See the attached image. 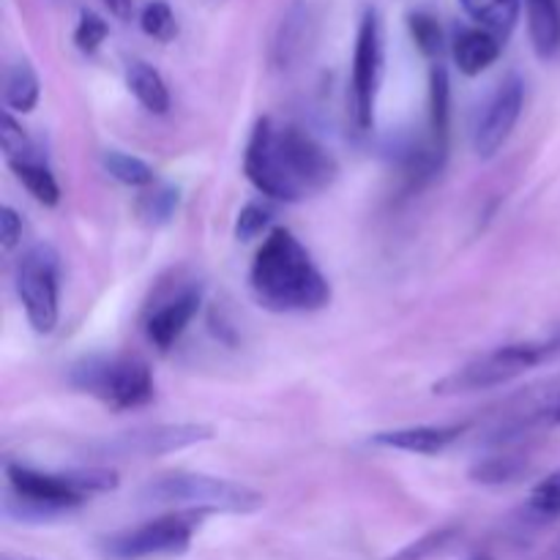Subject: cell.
<instances>
[{
  "label": "cell",
  "instance_id": "obj_1",
  "mask_svg": "<svg viewBox=\"0 0 560 560\" xmlns=\"http://www.w3.org/2000/svg\"><path fill=\"white\" fill-rule=\"evenodd\" d=\"M244 173L260 195L304 202L337 180L339 164L317 137L295 124L260 118L244 153Z\"/></svg>",
  "mask_w": 560,
  "mask_h": 560
},
{
  "label": "cell",
  "instance_id": "obj_2",
  "mask_svg": "<svg viewBox=\"0 0 560 560\" xmlns=\"http://www.w3.org/2000/svg\"><path fill=\"white\" fill-rule=\"evenodd\" d=\"M249 288L271 312H317L331 301V284L290 230L266 235L249 268Z\"/></svg>",
  "mask_w": 560,
  "mask_h": 560
},
{
  "label": "cell",
  "instance_id": "obj_3",
  "mask_svg": "<svg viewBox=\"0 0 560 560\" xmlns=\"http://www.w3.org/2000/svg\"><path fill=\"white\" fill-rule=\"evenodd\" d=\"M11 495L20 506V517L49 520L82 506L91 495L118 490V470L91 465L77 470H36L22 463H5Z\"/></svg>",
  "mask_w": 560,
  "mask_h": 560
},
{
  "label": "cell",
  "instance_id": "obj_4",
  "mask_svg": "<svg viewBox=\"0 0 560 560\" xmlns=\"http://www.w3.org/2000/svg\"><path fill=\"white\" fill-rule=\"evenodd\" d=\"M140 498L153 506H175L202 514H252L266 506V495L241 481L189 470H170L142 487Z\"/></svg>",
  "mask_w": 560,
  "mask_h": 560
},
{
  "label": "cell",
  "instance_id": "obj_5",
  "mask_svg": "<svg viewBox=\"0 0 560 560\" xmlns=\"http://www.w3.org/2000/svg\"><path fill=\"white\" fill-rule=\"evenodd\" d=\"M560 353V337L545 339V342H512L501 345L495 350H487L479 359L468 361L465 366L454 370L443 381L432 386V392L441 397H457V394H476V392H492L514 377L525 375L534 366L547 364Z\"/></svg>",
  "mask_w": 560,
  "mask_h": 560
},
{
  "label": "cell",
  "instance_id": "obj_6",
  "mask_svg": "<svg viewBox=\"0 0 560 560\" xmlns=\"http://www.w3.org/2000/svg\"><path fill=\"white\" fill-rule=\"evenodd\" d=\"M69 383L113 410L145 408L156 397L151 366L137 355H96L69 372Z\"/></svg>",
  "mask_w": 560,
  "mask_h": 560
},
{
  "label": "cell",
  "instance_id": "obj_7",
  "mask_svg": "<svg viewBox=\"0 0 560 560\" xmlns=\"http://www.w3.org/2000/svg\"><path fill=\"white\" fill-rule=\"evenodd\" d=\"M208 514L202 512H175L162 514L156 520L135 525V528L118 530V534L107 536L102 541L104 556L113 560H145V558H162V556H180L189 550L191 539L200 530L202 520Z\"/></svg>",
  "mask_w": 560,
  "mask_h": 560
},
{
  "label": "cell",
  "instance_id": "obj_8",
  "mask_svg": "<svg viewBox=\"0 0 560 560\" xmlns=\"http://www.w3.org/2000/svg\"><path fill=\"white\" fill-rule=\"evenodd\" d=\"M383 25L375 9L361 14L359 33H355L353 69H350L348 88V115L355 135H370L375 126L377 91L383 82Z\"/></svg>",
  "mask_w": 560,
  "mask_h": 560
},
{
  "label": "cell",
  "instance_id": "obj_9",
  "mask_svg": "<svg viewBox=\"0 0 560 560\" xmlns=\"http://www.w3.org/2000/svg\"><path fill=\"white\" fill-rule=\"evenodd\" d=\"M16 295L36 334H52L60 317V255L52 244H33L16 266Z\"/></svg>",
  "mask_w": 560,
  "mask_h": 560
},
{
  "label": "cell",
  "instance_id": "obj_10",
  "mask_svg": "<svg viewBox=\"0 0 560 560\" xmlns=\"http://www.w3.org/2000/svg\"><path fill=\"white\" fill-rule=\"evenodd\" d=\"M206 441H213V427L208 424H153L98 443L96 452L102 457H162Z\"/></svg>",
  "mask_w": 560,
  "mask_h": 560
},
{
  "label": "cell",
  "instance_id": "obj_11",
  "mask_svg": "<svg viewBox=\"0 0 560 560\" xmlns=\"http://www.w3.org/2000/svg\"><path fill=\"white\" fill-rule=\"evenodd\" d=\"M525 107V82L517 74H509L501 85L495 88V93L490 96V102L481 109L479 120H476L474 129V148L476 156L492 159L512 137L514 126H517L520 115Z\"/></svg>",
  "mask_w": 560,
  "mask_h": 560
},
{
  "label": "cell",
  "instance_id": "obj_12",
  "mask_svg": "<svg viewBox=\"0 0 560 560\" xmlns=\"http://www.w3.org/2000/svg\"><path fill=\"white\" fill-rule=\"evenodd\" d=\"M560 427V377L545 383L541 388H530L523 397L514 399V410L503 416L501 424L490 432L492 443H509L536 430Z\"/></svg>",
  "mask_w": 560,
  "mask_h": 560
},
{
  "label": "cell",
  "instance_id": "obj_13",
  "mask_svg": "<svg viewBox=\"0 0 560 560\" xmlns=\"http://www.w3.org/2000/svg\"><path fill=\"white\" fill-rule=\"evenodd\" d=\"M202 304V290L200 288H184L180 293H175L173 299H167L164 304H159L151 312V317L145 320V337L153 348L164 350L173 348L184 331L189 328V323L195 320L197 312Z\"/></svg>",
  "mask_w": 560,
  "mask_h": 560
},
{
  "label": "cell",
  "instance_id": "obj_14",
  "mask_svg": "<svg viewBox=\"0 0 560 560\" xmlns=\"http://www.w3.org/2000/svg\"><path fill=\"white\" fill-rule=\"evenodd\" d=\"M468 424H419L399 427V430H383L370 438L372 446L394 448L405 454H421V457H435L443 454L454 441L465 435Z\"/></svg>",
  "mask_w": 560,
  "mask_h": 560
},
{
  "label": "cell",
  "instance_id": "obj_15",
  "mask_svg": "<svg viewBox=\"0 0 560 560\" xmlns=\"http://www.w3.org/2000/svg\"><path fill=\"white\" fill-rule=\"evenodd\" d=\"M501 58V36L485 27H468L454 38V63L465 77H479Z\"/></svg>",
  "mask_w": 560,
  "mask_h": 560
},
{
  "label": "cell",
  "instance_id": "obj_16",
  "mask_svg": "<svg viewBox=\"0 0 560 560\" xmlns=\"http://www.w3.org/2000/svg\"><path fill=\"white\" fill-rule=\"evenodd\" d=\"M448 126H452V85H448L446 66L435 63L430 69V135H427V142L441 156H446L448 151Z\"/></svg>",
  "mask_w": 560,
  "mask_h": 560
},
{
  "label": "cell",
  "instance_id": "obj_17",
  "mask_svg": "<svg viewBox=\"0 0 560 560\" xmlns=\"http://www.w3.org/2000/svg\"><path fill=\"white\" fill-rule=\"evenodd\" d=\"M9 167L14 170L16 180L25 186L27 195H31L33 200L42 202V206H47V208L58 206L60 186H58V180H55L52 170H49L47 162L42 159V153L36 151L25 159H14V162H9Z\"/></svg>",
  "mask_w": 560,
  "mask_h": 560
},
{
  "label": "cell",
  "instance_id": "obj_18",
  "mask_svg": "<svg viewBox=\"0 0 560 560\" xmlns=\"http://www.w3.org/2000/svg\"><path fill=\"white\" fill-rule=\"evenodd\" d=\"M126 85L135 93L137 102L153 115H164L170 109V91L164 77L153 69L145 60H135V63L126 69Z\"/></svg>",
  "mask_w": 560,
  "mask_h": 560
},
{
  "label": "cell",
  "instance_id": "obj_19",
  "mask_svg": "<svg viewBox=\"0 0 560 560\" xmlns=\"http://www.w3.org/2000/svg\"><path fill=\"white\" fill-rule=\"evenodd\" d=\"M530 42L539 58H552L560 49V9L558 0H528Z\"/></svg>",
  "mask_w": 560,
  "mask_h": 560
},
{
  "label": "cell",
  "instance_id": "obj_20",
  "mask_svg": "<svg viewBox=\"0 0 560 560\" xmlns=\"http://www.w3.org/2000/svg\"><path fill=\"white\" fill-rule=\"evenodd\" d=\"M306 36H310V11L301 3H295L284 14L277 42H273V60H277V66H282V69L293 66L301 58V52H304Z\"/></svg>",
  "mask_w": 560,
  "mask_h": 560
},
{
  "label": "cell",
  "instance_id": "obj_21",
  "mask_svg": "<svg viewBox=\"0 0 560 560\" xmlns=\"http://www.w3.org/2000/svg\"><path fill=\"white\" fill-rule=\"evenodd\" d=\"M470 20L485 31L506 38L517 27L520 0H459Z\"/></svg>",
  "mask_w": 560,
  "mask_h": 560
},
{
  "label": "cell",
  "instance_id": "obj_22",
  "mask_svg": "<svg viewBox=\"0 0 560 560\" xmlns=\"http://www.w3.org/2000/svg\"><path fill=\"white\" fill-rule=\"evenodd\" d=\"M42 96V85H38V77L33 71L31 63L25 60H16L5 69V88L3 98L9 113H31L38 104Z\"/></svg>",
  "mask_w": 560,
  "mask_h": 560
},
{
  "label": "cell",
  "instance_id": "obj_23",
  "mask_svg": "<svg viewBox=\"0 0 560 560\" xmlns=\"http://www.w3.org/2000/svg\"><path fill=\"white\" fill-rule=\"evenodd\" d=\"M528 474V457L523 454H495L485 457L470 468V479L485 487H503Z\"/></svg>",
  "mask_w": 560,
  "mask_h": 560
},
{
  "label": "cell",
  "instance_id": "obj_24",
  "mask_svg": "<svg viewBox=\"0 0 560 560\" xmlns=\"http://www.w3.org/2000/svg\"><path fill=\"white\" fill-rule=\"evenodd\" d=\"M523 514L534 525H550L560 520V470L550 474L547 479H541L530 490Z\"/></svg>",
  "mask_w": 560,
  "mask_h": 560
},
{
  "label": "cell",
  "instance_id": "obj_25",
  "mask_svg": "<svg viewBox=\"0 0 560 560\" xmlns=\"http://www.w3.org/2000/svg\"><path fill=\"white\" fill-rule=\"evenodd\" d=\"M104 170L113 175L115 180H120L124 186H135V189H142V186L156 184V173L148 162L131 156V153L124 151H104L102 156Z\"/></svg>",
  "mask_w": 560,
  "mask_h": 560
},
{
  "label": "cell",
  "instance_id": "obj_26",
  "mask_svg": "<svg viewBox=\"0 0 560 560\" xmlns=\"http://www.w3.org/2000/svg\"><path fill=\"white\" fill-rule=\"evenodd\" d=\"M408 31H410V38H413L416 47L421 49V55H427V58H435V55H441L443 27L435 16L427 14V11H413V14H408Z\"/></svg>",
  "mask_w": 560,
  "mask_h": 560
},
{
  "label": "cell",
  "instance_id": "obj_27",
  "mask_svg": "<svg viewBox=\"0 0 560 560\" xmlns=\"http://www.w3.org/2000/svg\"><path fill=\"white\" fill-rule=\"evenodd\" d=\"M457 534H459V528H454V525H448V528L430 530V534H424L421 539L410 541V545H405L402 550L394 552V556L386 560H430L432 556H438L443 547L452 545L454 536Z\"/></svg>",
  "mask_w": 560,
  "mask_h": 560
},
{
  "label": "cell",
  "instance_id": "obj_28",
  "mask_svg": "<svg viewBox=\"0 0 560 560\" xmlns=\"http://www.w3.org/2000/svg\"><path fill=\"white\" fill-rule=\"evenodd\" d=\"M140 27L145 36L156 38V42H173L175 33H178V22H175L173 9L164 0H153V3H148L142 9Z\"/></svg>",
  "mask_w": 560,
  "mask_h": 560
},
{
  "label": "cell",
  "instance_id": "obj_29",
  "mask_svg": "<svg viewBox=\"0 0 560 560\" xmlns=\"http://www.w3.org/2000/svg\"><path fill=\"white\" fill-rule=\"evenodd\" d=\"M273 224V211L266 202H246L235 219V235L241 241H255L262 233H268Z\"/></svg>",
  "mask_w": 560,
  "mask_h": 560
},
{
  "label": "cell",
  "instance_id": "obj_30",
  "mask_svg": "<svg viewBox=\"0 0 560 560\" xmlns=\"http://www.w3.org/2000/svg\"><path fill=\"white\" fill-rule=\"evenodd\" d=\"M107 36H109L107 22H104L96 11H88V9L82 11L80 22H77L74 27L77 49H82L85 55H93L104 42H107Z\"/></svg>",
  "mask_w": 560,
  "mask_h": 560
},
{
  "label": "cell",
  "instance_id": "obj_31",
  "mask_svg": "<svg viewBox=\"0 0 560 560\" xmlns=\"http://www.w3.org/2000/svg\"><path fill=\"white\" fill-rule=\"evenodd\" d=\"M0 145H3L5 162H14V159H25L31 153H36V142L25 135L16 118L11 113L3 115V129H0Z\"/></svg>",
  "mask_w": 560,
  "mask_h": 560
},
{
  "label": "cell",
  "instance_id": "obj_32",
  "mask_svg": "<svg viewBox=\"0 0 560 560\" xmlns=\"http://www.w3.org/2000/svg\"><path fill=\"white\" fill-rule=\"evenodd\" d=\"M175 208H178V189H170V186H164V189H153L140 197V213L153 224L170 222Z\"/></svg>",
  "mask_w": 560,
  "mask_h": 560
},
{
  "label": "cell",
  "instance_id": "obj_33",
  "mask_svg": "<svg viewBox=\"0 0 560 560\" xmlns=\"http://www.w3.org/2000/svg\"><path fill=\"white\" fill-rule=\"evenodd\" d=\"M22 238V219L11 206L0 208V246L3 252H11Z\"/></svg>",
  "mask_w": 560,
  "mask_h": 560
},
{
  "label": "cell",
  "instance_id": "obj_34",
  "mask_svg": "<svg viewBox=\"0 0 560 560\" xmlns=\"http://www.w3.org/2000/svg\"><path fill=\"white\" fill-rule=\"evenodd\" d=\"M102 3L120 22H129L131 14H135V0H102Z\"/></svg>",
  "mask_w": 560,
  "mask_h": 560
},
{
  "label": "cell",
  "instance_id": "obj_35",
  "mask_svg": "<svg viewBox=\"0 0 560 560\" xmlns=\"http://www.w3.org/2000/svg\"><path fill=\"white\" fill-rule=\"evenodd\" d=\"M474 560H490V558H474Z\"/></svg>",
  "mask_w": 560,
  "mask_h": 560
},
{
  "label": "cell",
  "instance_id": "obj_36",
  "mask_svg": "<svg viewBox=\"0 0 560 560\" xmlns=\"http://www.w3.org/2000/svg\"><path fill=\"white\" fill-rule=\"evenodd\" d=\"M5 560H11V558H5Z\"/></svg>",
  "mask_w": 560,
  "mask_h": 560
}]
</instances>
